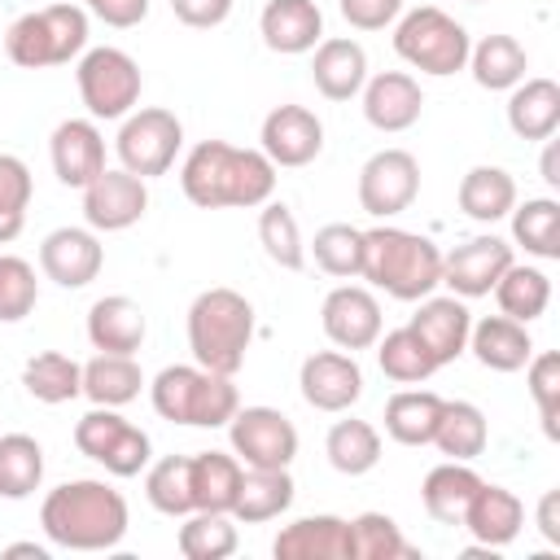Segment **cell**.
Returning <instances> with one entry per match:
<instances>
[{
  "instance_id": "52",
  "label": "cell",
  "mask_w": 560,
  "mask_h": 560,
  "mask_svg": "<svg viewBox=\"0 0 560 560\" xmlns=\"http://www.w3.org/2000/svg\"><path fill=\"white\" fill-rule=\"evenodd\" d=\"M171 13H175L184 26H192V31H210V26L228 22L232 0H171Z\"/></svg>"
},
{
  "instance_id": "6",
  "label": "cell",
  "mask_w": 560,
  "mask_h": 560,
  "mask_svg": "<svg viewBox=\"0 0 560 560\" xmlns=\"http://www.w3.org/2000/svg\"><path fill=\"white\" fill-rule=\"evenodd\" d=\"M88 48V13L79 4H48L39 13H22L4 31V52L22 70L66 66Z\"/></svg>"
},
{
  "instance_id": "10",
  "label": "cell",
  "mask_w": 560,
  "mask_h": 560,
  "mask_svg": "<svg viewBox=\"0 0 560 560\" xmlns=\"http://www.w3.org/2000/svg\"><path fill=\"white\" fill-rule=\"evenodd\" d=\"M74 446L114 477H136L149 464V433L122 420L114 407H92L74 424Z\"/></svg>"
},
{
  "instance_id": "26",
  "label": "cell",
  "mask_w": 560,
  "mask_h": 560,
  "mask_svg": "<svg viewBox=\"0 0 560 560\" xmlns=\"http://www.w3.org/2000/svg\"><path fill=\"white\" fill-rule=\"evenodd\" d=\"M144 332H149L144 311L122 293L96 298L88 311V341L105 354H136L144 346Z\"/></svg>"
},
{
  "instance_id": "44",
  "label": "cell",
  "mask_w": 560,
  "mask_h": 560,
  "mask_svg": "<svg viewBox=\"0 0 560 560\" xmlns=\"http://www.w3.org/2000/svg\"><path fill=\"white\" fill-rule=\"evenodd\" d=\"M175 547L184 560H223L236 551V525L228 521V512H188Z\"/></svg>"
},
{
  "instance_id": "56",
  "label": "cell",
  "mask_w": 560,
  "mask_h": 560,
  "mask_svg": "<svg viewBox=\"0 0 560 560\" xmlns=\"http://www.w3.org/2000/svg\"><path fill=\"white\" fill-rule=\"evenodd\" d=\"M4 556H35V560H48V551L35 547V542H13V547H4Z\"/></svg>"
},
{
  "instance_id": "11",
  "label": "cell",
  "mask_w": 560,
  "mask_h": 560,
  "mask_svg": "<svg viewBox=\"0 0 560 560\" xmlns=\"http://www.w3.org/2000/svg\"><path fill=\"white\" fill-rule=\"evenodd\" d=\"M228 433L245 468H289L298 455V429L276 407H236V416L228 420Z\"/></svg>"
},
{
  "instance_id": "36",
  "label": "cell",
  "mask_w": 560,
  "mask_h": 560,
  "mask_svg": "<svg viewBox=\"0 0 560 560\" xmlns=\"http://www.w3.org/2000/svg\"><path fill=\"white\" fill-rule=\"evenodd\" d=\"M490 442V429H486V416L481 407L455 398V402H442V416H438V429H433V446L446 455V459H477Z\"/></svg>"
},
{
  "instance_id": "21",
  "label": "cell",
  "mask_w": 560,
  "mask_h": 560,
  "mask_svg": "<svg viewBox=\"0 0 560 560\" xmlns=\"http://www.w3.org/2000/svg\"><path fill=\"white\" fill-rule=\"evenodd\" d=\"M424 109V92L407 70H381L363 83V118L376 131H407Z\"/></svg>"
},
{
  "instance_id": "19",
  "label": "cell",
  "mask_w": 560,
  "mask_h": 560,
  "mask_svg": "<svg viewBox=\"0 0 560 560\" xmlns=\"http://www.w3.org/2000/svg\"><path fill=\"white\" fill-rule=\"evenodd\" d=\"M48 153H52V171L66 188H88L105 171V136L88 118L57 122V131L48 140Z\"/></svg>"
},
{
  "instance_id": "35",
  "label": "cell",
  "mask_w": 560,
  "mask_h": 560,
  "mask_svg": "<svg viewBox=\"0 0 560 560\" xmlns=\"http://www.w3.org/2000/svg\"><path fill=\"white\" fill-rule=\"evenodd\" d=\"M516 206V179L503 166H472L459 179V210L477 223H494Z\"/></svg>"
},
{
  "instance_id": "51",
  "label": "cell",
  "mask_w": 560,
  "mask_h": 560,
  "mask_svg": "<svg viewBox=\"0 0 560 560\" xmlns=\"http://www.w3.org/2000/svg\"><path fill=\"white\" fill-rule=\"evenodd\" d=\"M402 13V0H341V18L354 31H385Z\"/></svg>"
},
{
  "instance_id": "27",
  "label": "cell",
  "mask_w": 560,
  "mask_h": 560,
  "mask_svg": "<svg viewBox=\"0 0 560 560\" xmlns=\"http://www.w3.org/2000/svg\"><path fill=\"white\" fill-rule=\"evenodd\" d=\"M468 350L490 372H521L529 363V354H534V341H529V328L521 319L486 315V319H477L468 328Z\"/></svg>"
},
{
  "instance_id": "43",
  "label": "cell",
  "mask_w": 560,
  "mask_h": 560,
  "mask_svg": "<svg viewBox=\"0 0 560 560\" xmlns=\"http://www.w3.org/2000/svg\"><path fill=\"white\" fill-rule=\"evenodd\" d=\"M411 556H420V551L402 538L394 516L363 512L350 521V560H411Z\"/></svg>"
},
{
  "instance_id": "12",
  "label": "cell",
  "mask_w": 560,
  "mask_h": 560,
  "mask_svg": "<svg viewBox=\"0 0 560 560\" xmlns=\"http://www.w3.org/2000/svg\"><path fill=\"white\" fill-rule=\"evenodd\" d=\"M420 192V162L407 149H381L359 171V206L376 219L402 214Z\"/></svg>"
},
{
  "instance_id": "13",
  "label": "cell",
  "mask_w": 560,
  "mask_h": 560,
  "mask_svg": "<svg viewBox=\"0 0 560 560\" xmlns=\"http://www.w3.org/2000/svg\"><path fill=\"white\" fill-rule=\"evenodd\" d=\"M512 262L516 258L503 236H472V241L455 245L451 254H442V284L455 298H486Z\"/></svg>"
},
{
  "instance_id": "7",
  "label": "cell",
  "mask_w": 560,
  "mask_h": 560,
  "mask_svg": "<svg viewBox=\"0 0 560 560\" xmlns=\"http://www.w3.org/2000/svg\"><path fill=\"white\" fill-rule=\"evenodd\" d=\"M468 48H472L468 31L451 13L433 9V4H420V9L402 13L398 26H394V52L407 66H416L420 74L446 79V74L464 70L468 66Z\"/></svg>"
},
{
  "instance_id": "5",
  "label": "cell",
  "mask_w": 560,
  "mask_h": 560,
  "mask_svg": "<svg viewBox=\"0 0 560 560\" xmlns=\"http://www.w3.org/2000/svg\"><path fill=\"white\" fill-rule=\"evenodd\" d=\"M153 411L171 424H197V429H219L236 416L241 398L232 376L197 368V363H171L153 376L149 385Z\"/></svg>"
},
{
  "instance_id": "2",
  "label": "cell",
  "mask_w": 560,
  "mask_h": 560,
  "mask_svg": "<svg viewBox=\"0 0 560 560\" xmlns=\"http://www.w3.org/2000/svg\"><path fill=\"white\" fill-rule=\"evenodd\" d=\"M39 525L66 551H109L127 534V499L105 481L79 477L48 490Z\"/></svg>"
},
{
  "instance_id": "48",
  "label": "cell",
  "mask_w": 560,
  "mask_h": 560,
  "mask_svg": "<svg viewBox=\"0 0 560 560\" xmlns=\"http://www.w3.org/2000/svg\"><path fill=\"white\" fill-rule=\"evenodd\" d=\"M26 206H31V166L13 153H0V245H9L22 232Z\"/></svg>"
},
{
  "instance_id": "3",
  "label": "cell",
  "mask_w": 560,
  "mask_h": 560,
  "mask_svg": "<svg viewBox=\"0 0 560 560\" xmlns=\"http://www.w3.org/2000/svg\"><path fill=\"white\" fill-rule=\"evenodd\" d=\"M363 280L385 289L398 302H420L442 284V249L407 228L363 232Z\"/></svg>"
},
{
  "instance_id": "49",
  "label": "cell",
  "mask_w": 560,
  "mask_h": 560,
  "mask_svg": "<svg viewBox=\"0 0 560 560\" xmlns=\"http://www.w3.org/2000/svg\"><path fill=\"white\" fill-rule=\"evenodd\" d=\"M39 302V284H35V267L26 258L0 254V324H18L35 311Z\"/></svg>"
},
{
  "instance_id": "45",
  "label": "cell",
  "mask_w": 560,
  "mask_h": 560,
  "mask_svg": "<svg viewBox=\"0 0 560 560\" xmlns=\"http://www.w3.org/2000/svg\"><path fill=\"white\" fill-rule=\"evenodd\" d=\"M258 245L267 249V258L284 271H302L306 267V245H302V232H298V219L284 201H262V214H258Z\"/></svg>"
},
{
  "instance_id": "16",
  "label": "cell",
  "mask_w": 560,
  "mask_h": 560,
  "mask_svg": "<svg viewBox=\"0 0 560 560\" xmlns=\"http://www.w3.org/2000/svg\"><path fill=\"white\" fill-rule=\"evenodd\" d=\"M262 153L271 166H306L324 149V122L306 105H276L262 118Z\"/></svg>"
},
{
  "instance_id": "55",
  "label": "cell",
  "mask_w": 560,
  "mask_h": 560,
  "mask_svg": "<svg viewBox=\"0 0 560 560\" xmlns=\"http://www.w3.org/2000/svg\"><path fill=\"white\" fill-rule=\"evenodd\" d=\"M542 179L556 188L560 184V153H556V144H547V153H542Z\"/></svg>"
},
{
  "instance_id": "9",
  "label": "cell",
  "mask_w": 560,
  "mask_h": 560,
  "mask_svg": "<svg viewBox=\"0 0 560 560\" xmlns=\"http://www.w3.org/2000/svg\"><path fill=\"white\" fill-rule=\"evenodd\" d=\"M74 79L92 118H127L140 101V66L122 48H88Z\"/></svg>"
},
{
  "instance_id": "33",
  "label": "cell",
  "mask_w": 560,
  "mask_h": 560,
  "mask_svg": "<svg viewBox=\"0 0 560 560\" xmlns=\"http://www.w3.org/2000/svg\"><path fill=\"white\" fill-rule=\"evenodd\" d=\"M468 70L486 92H508L525 79L529 52L512 35H486L477 48H468Z\"/></svg>"
},
{
  "instance_id": "4",
  "label": "cell",
  "mask_w": 560,
  "mask_h": 560,
  "mask_svg": "<svg viewBox=\"0 0 560 560\" xmlns=\"http://www.w3.org/2000/svg\"><path fill=\"white\" fill-rule=\"evenodd\" d=\"M254 341V306L236 289H206L188 306V350L197 368L236 376Z\"/></svg>"
},
{
  "instance_id": "40",
  "label": "cell",
  "mask_w": 560,
  "mask_h": 560,
  "mask_svg": "<svg viewBox=\"0 0 560 560\" xmlns=\"http://www.w3.org/2000/svg\"><path fill=\"white\" fill-rule=\"evenodd\" d=\"M490 293H494V302H499V311H503L508 319L529 324V319H538V315L547 311V302H551V280H547V271H538V267L512 262V267L499 276V284H494Z\"/></svg>"
},
{
  "instance_id": "22",
  "label": "cell",
  "mask_w": 560,
  "mask_h": 560,
  "mask_svg": "<svg viewBox=\"0 0 560 560\" xmlns=\"http://www.w3.org/2000/svg\"><path fill=\"white\" fill-rule=\"evenodd\" d=\"M276 560H350V521L341 516H302L284 525L271 542Z\"/></svg>"
},
{
  "instance_id": "18",
  "label": "cell",
  "mask_w": 560,
  "mask_h": 560,
  "mask_svg": "<svg viewBox=\"0 0 560 560\" xmlns=\"http://www.w3.org/2000/svg\"><path fill=\"white\" fill-rule=\"evenodd\" d=\"M105 249L88 228H57L39 245V271L61 289H83L101 276Z\"/></svg>"
},
{
  "instance_id": "30",
  "label": "cell",
  "mask_w": 560,
  "mask_h": 560,
  "mask_svg": "<svg viewBox=\"0 0 560 560\" xmlns=\"http://www.w3.org/2000/svg\"><path fill=\"white\" fill-rule=\"evenodd\" d=\"M289 503H293L289 468H249V472H241L232 516L241 525H262V521H276L280 512H289Z\"/></svg>"
},
{
  "instance_id": "53",
  "label": "cell",
  "mask_w": 560,
  "mask_h": 560,
  "mask_svg": "<svg viewBox=\"0 0 560 560\" xmlns=\"http://www.w3.org/2000/svg\"><path fill=\"white\" fill-rule=\"evenodd\" d=\"M88 9H92V13H96L105 26L127 31V26H140V22H144L149 0H88Z\"/></svg>"
},
{
  "instance_id": "8",
  "label": "cell",
  "mask_w": 560,
  "mask_h": 560,
  "mask_svg": "<svg viewBox=\"0 0 560 560\" xmlns=\"http://www.w3.org/2000/svg\"><path fill=\"white\" fill-rule=\"evenodd\" d=\"M179 144H184V122L171 109H162V105L127 114L122 127H118V140H114L122 171H131L140 179L166 175L175 153H179Z\"/></svg>"
},
{
  "instance_id": "39",
  "label": "cell",
  "mask_w": 560,
  "mask_h": 560,
  "mask_svg": "<svg viewBox=\"0 0 560 560\" xmlns=\"http://www.w3.org/2000/svg\"><path fill=\"white\" fill-rule=\"evenodd\" d=\"M512 241L534 258H560V206L551 197H529L525 206H512Z\"/></svg>"
},
{
  "instance_id": "46",
  "label": "cell",
  "mask_w": 560,
  "mask_h": 560,
  "mask_svg": "<svg viewBox=\"0 0 560 560\" xmlns=\"http://www.w3.org/2000/svg\"><path fill=\"white\" fill-rule=\"evenodd\" d=\"M144 494L162 516H188L192 512V455H166L149 468Z\"/></svg>"
},
{
  "instance_id": "38",
  "label": "cell",
  "mask_w": 560,
  "mask_h": 560,
  "mask_svg": "<svg viewBox=\"0 0 560 560\" xmlns=\"http://www.w3.org/2000/svg\"><path fill=\"white\" fill-rule=\"evenodd\" d=\"M324 455L337 472L346 477H363L381 464V433L368 420H337L324 438Z\"/></svg>"
},
{
  "instance_id": "24",
  "label": "cell",
  "mask_w": 560,
  "mask_h": 560,
  "mask_svg": "<svg viewBox=\"0 0 560 560\" xmlns=\"http://www.w3.org/2000/svg\"><path fill=\"white\" fill-rule=\"evenodd\" d=\"M258 31H262V44L271 52H284V57H298V52H311L324 35V13L315 0H267L262 18H258Z\"/></svg>"
},
{
  "instance_id": "57",
  "label": "cell",
  "mask_w": 560,
  "mask_h": 560,
  "mask_svg": "<svg viewBox=\"0 0 560 560\" xmlns=\"http://www.w3.org/2000/svg\"><path fill=\"white\" fill-rule=\"evenodd\" d=\"M472 4H481V0H472Z\"/></svg>"
},
{
  "instance_id": "1",
  "label": "cell",
  "mask_w": 560,
  "mask_h": 560,
  "mask_svg": "<svg viewBox=\"0 0 560 560\" xmlns=\"http://www.w3.org/2000/svg\"><path fill=\"white\" fill-rule=\"evenodd\" d=\"M179 188L201 210L262 206L276 192V166L262 149H236L228 140H201L179 171Z\"/></svg>"
},
{
  "instance_id": "32",
  "label": "cell",
  "mask_w": 560,
  "mask_h": 560,
  "mask_svg": "<svg viewBox=\"0 0 560 560\" xmlns=\"http://www.w3.org/2000/svg\"><path fill=\"white\" fill-rule=\"evenodd\" d=\"M442 402L446 398H438L433 389H398L385 402V433L402 446H429L438 416H442Z\"/></svg>"
},
{
  "instance_id": "37",
  "label": "cell",
  "mask_w": 560,
  "mask_h": 560,
  "mask_svg": "<svg viewBox=\"0 0 560 560\" xmlns=\"http://www.w3.org/2000/svg\"><path fill=\"white\" fill-rule=\"evenodd\" d=\"M22 385H26L31 398L57 407V402H70V398L83 394V368L70 354H61V350H44V354L26 359Z\"/></svg>"
},
{
  "instance_id": "42",
  "label": "cell",
  "mask_w": 560,
  "mask_h": 560,
  "mask_svg": "<svg viewBox=\"0 0 560 560\" xmlns=\"http://www.w3.org/2000/svg\"><path fill=\"white\" fill-rule=\"evenodd\" d=\"M376 363L398 385H420V381H429L438 372L433 354L424 350V341L411 328H394V332L376 337Z\"/></svg>"
},
{
  "instance_id": "34",
  "label": "cell",
  "mask_w": 560,
  "mask_h": 560,
  "mask_svg": "<svg viewBox=\"0 0 560 560\" xmlns=\"http://www.w3.org/2000/svg\"><path fill=\"white\" fill-rule=\"evenodd\" d=\"M144 385V372L131 354H96L83 363V394L96 402V407H122L140 394Z\"/></svg>"
},
{
  "instance_id": "29",
  "label": "cell",
  "mask_w": 560,
  "mask_h": 560,
  "mask_svg": "<svg viewBox=\"0 0 560 560\" xmlns=\"http://www.w3.org/2000/svg\"><path fill=\"white\" fill-rule=\"evenodd\" d=\"M481 477L468 468V459H446L438 468H429L424 486H420V499H424V512L438 521V525H459L472 494H477Z\"/></svg>"
},
{
  "instance_id": "20",
  "label": "cell",
  "mask_w": 560,
  "mask_h": 560,
  "mask_svg": "<svg viewBox=\"0 0 560 560\" xmlns=\"http://www.w3.org/2000/svg\"><path fill=\"white\" fill-rule=\"evenodd\" d=\"M407 328L424 341V350L433 354V363L446 368L451 359H459V354L468 350L472 315H468L464 298H455V293H451V298H420V311L411 315Z\"/></svg>"
},
{
  "instance_id": "54",
  "label": "cell",
  "mask_w": 560,
  "mask_h": 560,
  "mask_svg": "<svg viewBox=\"0 0 560 560\" xmlns=\"http://www.w3.org/2000/svg\"><path fill=\"white\" fill-rule=\"evenodd\" d=\"M538 529L547 542H560V490H547L538 499Z\"/></svg>"
},
{
  "instance_id": "47",
  "label": "cell",
  "mask_w": 560,
  "mask_h": 560,
  "mask_svg": "<svg viewBox=\"0 0 560 560\" xmlns=\"http://www.w3.org/2000/svg\"><path fill=\"white\" fill-rule=\"evenodd\" d=\"M315 267L337 276V280H354L363 271V232L350 223H324L311 241Z\"/></svg>"
},
{
  "instance_id": "23",
  "label": "cell",
  "mask_w": 560,
  "mask_h": 560,
  "mask_svg": "<svg viewBox=\"0 0 560 560\" xmlns=\"http://www.w3.org/2000/svg\"><path fill=\"white\" fill-rule=\"evenodd\" d=\"M459 525H464L486 551H494V547H508V542L521 534V525H525V503H521L508 486L481 481Z\"/></svg>"
},
{
  "instance_id": "31",
  "label": "cell",
  "mask_w": 560,
  "mask_h": 560,
  "mask_svg": "<svg viewBox=\"0 0 560 560\" xmlns=\"http://www.w3.org/2000/svg\"><path fill=\"white\" fill-rule=\"evenodd\" d=\"M241 459L223 451H197L192 455V512H228L241 490Z\"/></svg>"
},
{
  "instance_id": "15",
  "label": "cell",
  "mask_w": 560,
  "mask_h": 560,
  "mask_svg": "<svg viewBox=\"0 0 560 560\" xmlns=\"http://www.w3.org/2000/svg\"><path fill=\"white\" fill-rule=\"evenodd\" d=\"M298 385H302V398L315 411H350L359 402V394H363V372H359L354 354L315 350V354L302 359Z\"/></svg>"
},
{
  "instance_id": "50",
  "label": "cell",
  "mask_w": 560,
  "mask_h": 560,
  "mask_svg": "<svg viewBox=\"0 0 560 560\" xmlns=\"http://www.w3.org/2000/svg\"><path fill=\"white\" fill-rule=\"evenodd\" d=\"M529 394L538 402V416H542V433L547 438H560V354L556 350H542V354H529Z\"/></svg>"
},
{
  "instance_id": "41",
  "label": "cell",
  "mask_w": 560,
  "mask_h": 560,
  "mask_svg": "<svg viewBox=\"0 0 560 560\" xmlns=\"http://www.w3.org/2000/svg\"><path fill=\"white\" fill-rule=\"evenodd\" d=\"M44 481V446L31 433L0 438V499H26Z\"/></svg>"
},
{
  "instance_id": "25",
  "label": "cell",
  "mask_w": 560,
  "mask_h": 560,
  "mask_svg": "<svg viewBox=\"0 0 560 560\" xmlns=\"http://www.w3.org/2000/svg\"><path fill=\"white\" fill-rule=\"evenodd\" d=\"M311 79H315L319 96H328V101L359 96L363 83H368V52H363V44L346 39V35L319 39L315 44V61H311Z\"/></svg>"
},
{
  "instance_id": "14",
  "label": "cell",
  "mask_w": 560,
  "mask_h": 560,
  "mask_svg": "<svg viewBox=\"0 0 560 560\" xmlns=\"http://www.w3.org/2000/svg\"><path fill=\"white\" fill-rule=\"evenodd\" d=\"M149 210V188L140 175L131 171H101L88 188H83V219L96 228V232H122L131 223H140Z\"/></svg>"
},
{
  "instance_id": "17",
  "label": "cell",
  "mask_w": 560,
  "mask_h": 560,
  "mask_svg": "<svg viewBox=\"0 0 560 560\" xmlns=\"http://www.w3.org/2000/svg\"><path fill=\"white\" fill-rule=\"evenodd\" d=\"M319 324H324V332H328L332 346H341L350 354L354 350H368L381 337V302L368 289H359V284H337L324 298Z\"/></svg>"
},
{
  "instance_id": "28",
  "label": "cell",
  "mask_w": 560,
  "mask_h": 560,
  "mask_svg": "<svg viewBox=\"0 0 560 560\" xmlns=\"http://www.w3.org/2000/svg\"><path fill=\"white\" fill-rule=\"evenodd\" d=\"M508 127L521 140H551L560 127V83L556 79H521L508 96Z\"/></svg>"
}]
</instances>
